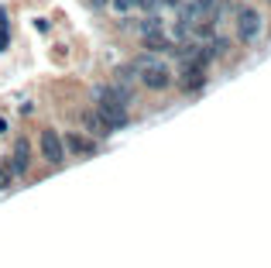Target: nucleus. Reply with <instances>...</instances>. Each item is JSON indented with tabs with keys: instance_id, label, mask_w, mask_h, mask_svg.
I'll return each mask as SVG.
<instances>
[{
	"instance_id": "1",
	"label": "nucleus",
	"mask_w": 271,
	"mask_h": 268,
	"mask_svg": "<svg viewBox=\"0 0 271 268\" xmlns=\"http://www.w3.org/2000/svg\"><path fill=\"white\" fill-rule=\"evenodd\" d=\"M137 35H141V41H144L151 52H165V48H168V38H165V21L158 18V14H148V18L141 21Z\"/></svg>"
},
{
	"instance_id": "2",
	"label": "nucleus",
	"mask_w": 271,
	"mask_h": 268,
	"mask_svg": "<svg viewBox=\"0 0 271 268\" xmlns=\"http://www.w3.org/2000/svg\"><path fill=\"white\" fill-rule=\"evenodd\" d=\"M137 79H141L148 90H168V86H172V73H168V65H165L161 58L141 62V76Z\"/></svg>"
},
{
	"instance_id": "3",
	"label": "nucleus",
	"mask_w": 271,
	"mask_h": 268,
	"mask_svg": "<svg viewBox=\"0 0 271 268\" xmlns=\"http://www.w3.org/2000/svg\"><path fill=\"white\" fill-rule=\"evenodd\" d=\"M261 31H264V18H261V11H254V7H244V11L237 14V38L251 45V41L261 38Z\"/></svg>"
},
{
	"instance_id": "4",
	"label": "nucleus",
	"mask_w": 271,
	"mask_h": 268,
	"mask_svg": "<svg viewBox=\"0 0 271 268\" xmlns=\"http://www.w3.org/2000/svg\"><path fill=\"white\" fill-rule=\"evenodd\" d=\"M93 100L97 103H114V107H131L134 103V93L124 86V83H110V86H93Z\"/></svg>"
},
{
	"instance_id": "5",
	"label": "nucleus",
	"mask_w": 271,
	"mask_h": 268,
	"mask_svg": "<svg viewBox=\"0 0 271 268\" xmlns=\"http://www.w3.org/2000/svg\"><path fill=\"white\" fill-rule=\"evenodd\" d=\"M62 145H65V152L79 155V158H86V155L97 152V141H93V134H79V131L65 134V138H62Z\"/></svg>"
},
{
	"instance_id": "6",
	"label": "nucleus",
	"mask_w": 271,
	"mask_h": 268,
	"mask_svg": "<svg viewBox=\"0 0 271 268\" xmlns=\"http://www.w3.org/2000/svg\"><path fill=\"white\" fill-rule=\"evenodd\" d=\"M41 155H45V162H52V165H58L62 158H65V145H62V138L58 134H52V131H45L41 134Z\"/></svg>"
},
{
	"instance_id": "7",
	"label": "nucleus",
	"mask_w": 271,
	"mask_h": 268,
	"mask_svg": "<svg viewBox=\"0 0 271 268\" xmlns=\"http://www.w3.org/2000/svg\"><path fill=\"white\" fill-rule=\"evenodd\" d=\"M97 114L107 124V131H117V127L127 124V110L124 107H114V103H97Z\"/></svg>"
},
{
	"instance_id": "8",
	"label": "nucleus",
	"mask_w": 271,
	"mask_h": 268,
	"mask_svg": "<svg viewBox=\"0 0 271 268\" xmlns=\"http://www.w3.org/2000/svg\"><path fill=\"white\" fill-rule=\"evenodd\" d=\"M28 162H31V148H28V141H18V148H14V158H11V165H14V175H24V172H28Z\"/></svg>"
},
{
	"instance_id": "9",
	"label": "nucleus",
	"mask_w": 271,
	"mask_h": 268,
	"mask_svg": "<svg viewBox=\"0 0 271 268\" xmlns=\"http://www.w3.org/2000/svg\"><path fill=\"white\" fill-rule=\"evenodd\" d=\"M82 127L93 134V138H100V134H107V124L100 120L97 110H82Z\"/></svg>"
},
{
	"instance_id": "10",
	"label": "nucleus",
	"mask_w": 271,
	"mask_h": 268,
	"mask_svg": "<svg viewBox=\"0 0 271 268\" xmlns=\"http://www.w3.org/2000/svg\"><path fill=\"white\" fill-rule=\"evenodd\" d=\"M107 7L114 11L117 18H127V14H131V11H134V7H137V0H110Z\"/></svg>"
},
{
	"instance_id": "11",
	"label": "nucleus",
	"mask_w": 271,
	"mask_h": 268,
	"mask_svg": "<svg viewBox=\"0 0 271 268\" xmlns=\"http://www.w3.org/2000/svg\"><path fill=\"white\" fill-rule=\"evenodd\" d=\"M137 76H141V65H120V69H117V79H120V83H134Z\"/></svg>"
},
{
	"instance_id": "12",
	"label": "nucleus",
	"mask_w": 271,
	"mask_h": 268,
	"mask_svg": "<svg viewBox=\"0 0 271 268\" xmlns=\"http://www.w3.org/2000/svg\"><path fill=\"white\" fill-rule=\"evenodd\" d=\"M14 182V165L11 162H0V189H7Z\"/></svg>"
},
{
	"instance_id": "13",
	"label": "nucleus",
	"mask_w": 271,
	"mask_h": 268,
	"mask_svg": "<svg viewBox=\"0 0 271 268\" xmlns=\"http://www.w3.org/2000/svg\"><path fill=\"white\" fill-rule=\"evenodd\" d=\"M93 4H97V7H107V4H110V0H93Z\"/></svg>"
}]
</instances>
